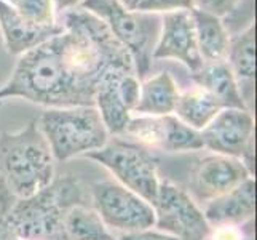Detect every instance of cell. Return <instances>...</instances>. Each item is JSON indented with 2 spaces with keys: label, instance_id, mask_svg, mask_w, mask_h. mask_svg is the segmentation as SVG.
<instances>
[{
  "label": "cell",
  "instance_id": "25",
  "mask_svg": "<svg viewBox=\"0 0 257 240\" xmlns=\"http://www.w3.org/2000/svg\"><path fill=\"white\" fill-rule=\"evenodd\" d=\"M192 8H193V0H139L135 10L165 15V13L181 12V10L189 12Z\"/></svg>",
  "mask_w": 257,
  "mask_h": 240
},
{
  "label": "cell",
  "instance_id": "29",
  "mask_svg": "<svg viewBox=\"0 0 257 240\" xmlns=\"http://www.w3.org/2000/svg\"><path fill=\"white\" fill-rule=\"evenodd\" d=\"M53 2H55L56 13H66L80 5V0H53Z\"/></svg>",
  "mask_w": 257,
  "mask_h": 240
},
{
  "label": "cell",
  "instance_id": "5",
  "mask_svg": "<svg viewBox=\"0 0 257 240\" xmlns=\"http://www.w3.org/2000/svg\"><path fill=\"white\" fill-rule=\"evenodd\" d=\"M78 8L90 12L107 26L133 59L139 80L147 78L162 29V15L130 10L118 0H80Z\"/></svg>",
  "mask_w": 257,
  "mask_h": 240
},
{
  "label": "cell",
  "instance_id": "27",
  "mask_svg": "<svg viewBox=\"0 0 257 240\" xmlns=\"http://www.w3.org/2000/svg\"><path fill=\"white\" fill-rule=\"evenodd\" d=\"M117 240H177V238L173 235H168L155 227H149L143 230H136V232L120 234Z\"/></svg>",
  "mask_w": 257,
  "mask_h": 240
},
{
  "label": "cell",
  "instance_id": "21",
  "mask_svg": "<svg viewBox=\"0 0 257 240\" xmlns=\"http://www.w3.org/2000/svg\"><path fill=\"white\" fill-rule=\"evenodd\" d=\"M63 230L64 240H117V235L88 203H78L67 211Z\"/></svg>",
  "mask_w": 257,
  "mask_h": 240
},
{
  "label": "cell",
  "instance_id": "10",
  "mask_svg": "<svg viewBox=\"0 0 257 240\" xmlns=\"http://www.w3.org/2000/svg\"><path fill=\"white\" fill-rule=\"evenodd\" d=\"M121 136L150 150L163 152H195L203 149L200 131L187 127L174 114L168 115H133Z\"/></svg>",
  "mask_w": 257,
  "mask_h": 240
},
{
  "label": "cell",
  "instance_id": "26",
  "mask_svg": "<svg viewBox=\"0 0 257 240\" xmlns=\"http://www.w3.org/2000/svg\"><path fill=\"white\" fill-rule=\"evenodd\" d=\"M240 2L241 0H193V8L209 13L212 16L224 18Z\"/></svg>",
  "mask_w": 257,
  "mask_h": 240
},
{
  "label": "cell",
  "instance_id": "24",
  "mask_svg": "<svg viewBox=\"0 0 257 240\" xmlns=\"http://www.w3.org/2000/svg\"><path fill=\"white\" fill-rule=\"evenodd\" d=\"M206 240H254V219L241 224L211 226Z\"/></svg>",
  "mask_w": 257,
  "mask_h": 240
},
{
  "label": "cell",
  "instance_id": "13",
  "mask_svg": "<svg viewBox=\"0 0 257 240\" xmlns=\"http://www.w3.org/2000/svg\"><path fill=\"white\" fill-rule=\"evenodd\" d=\"M209 226L241 224L255 216V181L249 178L235 189L203 205Z\"/></svg>",
  "mask_w": 257,
  "mask_h": 240
},
{
  "label": "cell",
  "instance_id": "7",
  "mask_svg": "<svg viewBox=\"0 0 257 240\" xmlns=\"http://www.w3.org/2000/svg\"><path fill=\"white\" fill-rule=\"evenodd\" d=\"M93 208L112 232L128 234L154 227V208L136 192L117 181H99L90 189Z\"/></svg>",
  "mask_w": 257,
  "mask_h": 240
},
{
  "label": "cell",
  "instance_id": "16",
  "mask_svg": "<svg viewBox=\"0 0 257 240\" xmlns=\"http://www.w3.org/2000/svg\"><path fill=\"white\" fill-rule=\"evenodd\" d=\"M190 77L195 85L214 96L224 109L225 108L247 109L241 98V92L240 87H238L236 78L225 61L203 63V66L197 72L190 74Z\"/></svg>",
  "mask_w": 257,
  "mask_h": 240
},
{
  "label": "cell",
  "instance_id": "18",
  "mask_svg": "<svg viewBox=\"0 0 257 240\" xmlns=\"http://www.w3.org/2000/svg\"><path fill=\"white\" fill-rule=\"evenodd\" d=\"M125 74H110L99 84L94 95V108L99 112L110 136H121L125 133L133 112L123 101L118 92V78Z\"/></svg>",
  "mask_w": 257,
  "mask_h": 240
},
{
  "label": "cell",
  "instance_id": "17",
  "mask_svg": "<svg viewBox=\"0 0 257 240\" xmlns=\"http://www.w3.org/2000/svg\"><path fill=\"white\" fill-rule=\"evenodd\" d=\"M179 88L170 72H158L154 77L141 80L139 100L133 115H168L173 114Z\"/></svg>",
  "mask_w": 257,
  "mask_h": 240
},
{
  "label": "cell",
  "instance_id": "1",
  "mask_svg": "<svg viewBox=\"0 0 257 240\" xmlns=\"http://www.w3.org/2000/svg\"><path fill=\"white\" fill-rule=\"evenodd\" d=\"M63 31L20 56L0 87L8 98L50 108L94 106L104 77L118 64V50L102 26L82 13L64 16Z\"/></svg>",
  "mask_w": 257,
  "mask_h": 240
},
{
  "label": "cell",
  "instance_id": "20",
  "mask_svg": "<svg viewBox=\"0 0 257 240\" xmlns=\"http://www.w3.org/2000/svg\"><path fill=\"white\" fill-rule=\"evenodd\" d=\"M222 109L214 96L195 85L190 90L179 93L173 114L187 127L201 131Z\"/></svg>",
  "mask_w": 257,
  "mask_h": 240
},
{
  "label": "cell",
  "instance_id": "22",
  "mask_svg": "<svg viewBox=\"0 0 257 240\" xmlns=\"http://www.w3.org/2000/svg\"><path fill=\"white\" fill-rule=\"evenodd\" d=\"M18 16L35 28L56 26V10L53 0H7Z\"/></svg>",
  "mask_w": 257,
  "mask_h": 240
},
{
  "label": "cell",
  "instance_id": "12",
  "mask_svg": "<svg viewBox=\"0 0 257 240\" xmlns=\"http://www.w3.org/2000/svg\"><path fill=\"white\" fill-rule=\"evenodd\" d=\"M154 59H176L187 67L190 74L203 66L190 10L162 15V29L154 50Z\"/></svg>",
  "mask_w": 257,
  "mask_h": 240
},
{
  "label": "cell",
  "instance_id": "14",
  "mask_svg": "<svg viewBox=\"0 0 257 240\" xmlns=\"http://www.w3.org/2000/svg\"><path fill=\"white\" fill-rule=\"evenodd\" d=\"M0 29H2L5 48L10 55L21 56L26 51L42 45L63 31V26L35 28L21 20L7 0H0Z\"/></svg>",
  "mask_w": 257,
  "mask_h": 240
},
{
  "label": "cell",
  "instance_id": "8",
  "mask_svg": "<svg viewBox=\"0 0 257 240\" xmlns=\"http://www.w3.org/2000/svg\"><path fill=\"white\" fill-rule=\"evenodd\" d=\"M152 208L155 229L177 240H206L211 226L187 189L162 180Z\"/></svg>",
  "mask_w": 257,
  "mask_h": 240
},
{
  "label": "cell",
  "instance_id": "3",
  "mask_svg": "<svg viewBox=\"0 0 257 240\" xmlns=\"http://www.w3.org/2000/svg\"><path fill=\"white\" fill-rule=\"evenodd\" d=\"M0 176L16 199L29 197L55 180L56 160L37 120L0 133Z\"/></svg>",
  "mask_w": 257,
  "mask_h": 240
},
{
  "label": "cell",
  "instance_id": "19",
  "mask_svg": "<svg viewBox=\"0 0 257 240\" xmlns=\"http://www.w3.org/2000/svg\"><path fill=\"white\" fill-rule=\"evenodd\" d=\"M190 15L193 20L198 53L203 63L225 61L230 35L224 28L222 20L201 10H197V8H192Z\"/></svg>",
  "mask_w": 257,
  "mask_h": 240
},
{
  "label": "cell",
  "instance_id": "30",
  "mask_svg": "<svg viewBox=\"0 0 257 240\" xmlns=\"http://www.w3.org/2000/svg\"><path fill=\"white\" fill-rule=\"evenodd\" d=\"M118 2H120L121 5H125L126 8H130V10H135L139 0H118Z\"/></svg>",
  "mask_w": 257,
  "mask_h": 240
},
{
  "label": "cell",
  "instance_id": "2",
  "mask_svg": "<svg viewBox=\"0 0 257 240\" xmlns=\"http://www.w3.org/2000/svg\"><path fill=\"white\" fill-rule=\"evenodd\" d=\"M88 194L72 175L55 176L47 188L29 197L18 199L5 218L21 240H64V218Z\"/></svg>",
  "mask_w": 257,
  "mask_h": 240
},
{
  "label": "cell",
  "instance_id": "15",
  "mask_svg": "<svg viewBox=\"0 0 257 240\" xmlns=\"http://www.w3.org/2000/svg\"><path fill=\"white\" fill-rule=\"evenodd\" d=\"M225 63L235 75L246 108L252 111L255 78V26L230 37Z\"/></svg>",
  "mask_w": 257,
  "mask_h": 240
},
{
  "label": "cell",
  "instance_id": "23",
  "mask_svg": "<svg viewBox=\"0 0 257 240\" xmlns=\"http://www.w3.org/2000/svg\"><path fill=\"white\" fill-rule=\"evenodd\" d=\"M220 20H222V24L230 37L243 32L254 24V0H241L232 12Z\"/></svg>",
  "mask_w": 257,
  "mask_h": 240
},
{
  "label": "cell",
  "instance_id": "4",
  "mask_svg": "<svg viewBox=\"0 0 257 240\" xmlns=\"http://www.w3.org/2000/svg\"><path fill=\"white\" fill-rule=\"evenodd\" d=\"M37 125L56 162L85 157L99 150L110 138L94 106L50 108L40 115Z\"/></svg>",
  "mask_w": 257,
  "mask_h": 240
},
{
  "label": "cell",
  "instance_id": "9",
  "mask_svg": "<svg viewBox=\"0 0 257 240\" xmlns=\"http://www.w3.org/2000/svg\"><path fill=\"white\" fill-rule=\"evenodd\" d=\"M203 149L240 158L254 175V117L247 109L225 108L200 131Z\"/></svg>",
  "mask_w": 257,
  "mask_h": 240
},
{
  "label": "cell",
  "instance_id": "11",
  "mask_svg": "<svg viewBox=\"0 0 257 240\" xmlns=\"http://www.w3.org/2000/svg\"><path fill=\"white\" fill-rule=\"evenodd\" d=\"M254 175L240 158L208 154L198 160L190 175L187 192L200 207L235 189Z\"/></svg>",
  "mask_w": 257,
  "mask_h": 240
},
{
  "label": "cell",
  "instance_id": "6",
  "mask_svg": "<svg viewBox=\"0 0 257 240\" xmlns=\"http://www.w3.org/2000/svg\"><path fill=\"white\" fill-rule=\"evenodd\" d=\"M85 157L102 165L115 181L136 192L149 203L155 200L162 178L158 162L150 149L123 136H110L99 150Z\"/></svg>",
  "mask_w": 257,
  "mask_h": 240
},
{
  "label": "cell",
  "instance_id": "28",
  "mask_svg": "<svg viewBox=\"0 0 257 240\" xmlns=\"http://www.w3.org/2000/svg\"><path fill=\"white\" fill-rule=\"evenodd\" d=\"M0 240H21L5 216H0Z\"/></svg>",
  "mask_w": 257,
  "mask_h": 240
}]
</instances>
